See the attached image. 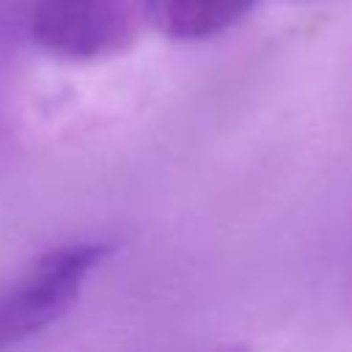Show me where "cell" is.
Instances as JSON below:
<instances>
[{
  "instance_id": "3",
  "label": "cell",
  "mask_w": 352,
  "mask_h": 352,
  "mask_svg": "<svg viewBox=\"0 0 352 352\" xmlns=\"http://www.w3.org/2000/svg\"><path fill=\"white\" fill-rule=\"evenodd\" d=\"M256 0H143L146 22L173 41H209L236 28Z\"/></svg>"
},
{
  "instance_id": "4",
  "label": "cell",
  "mask_w": 352,
  "mask_h": 352,
  "mask_svg": "<svg viewBox=\"0 0 352 352\" xmlns=\"http://www.w3.org/2000/svg\"><path fill=\"white\" fill-rule=\"evenodd\" d=\"M217 352H250L248 346H226V349H217Z\"/></svg>"
},
{
  "instance_id": "1",
  "label": "cell",
  "mask_w": 352,
  "mask_h": 352,
  "mask_svg": "<svg viewBox=\"0 0 352 352\" xmlns=\"http://www.w3.org/2000/svg\"><path fill=\"white\" fill-rule=\"evenodd\" d=\"M110 256V242H69L41 253L0 289V352H8L63 319L88 278Z\"/></svg>"
},
{
  "instance_id": "2",
  "label": "cell",
  "mask_w": 352,
  "mask_h": 352,
  "mask_svg": "<svg viewBox=\"0 0 352 352\" xmlns=\"http://www.w3.org/2000/svg\"><path fill=\"white\" fill-rule=\"evenodd\" d=\"M143 0H30L28 28L38 50L69 63L129 52L146 28Z\"/></svg>"
}]
</instances>
